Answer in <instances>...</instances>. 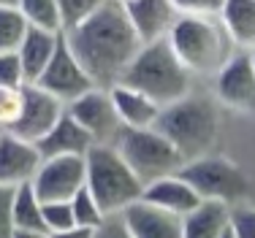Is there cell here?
Listing matches in <instances>:
<instances>
[{
  "instance_id": "cell-1",
  "label": "cell",
  "mask_w": 255,
  "mask_h": 238,
  "mask_svg": "<svg viewBox=\"0 0 255 238\" xmlns=\"http://www.w3.org/2000/svg\"><path fill=\"white\" fill-rule=\"evenodd\" d=\"M63 35L93 84L103 89L120 84L125 68L144 46L120 0H106L95 14Z\"/></svg>"
},
{
  "instance_id": "cell-2",
  "label": "cell",
  "mask_w": 255,
  "mask_h": 238,
  "mask_svg": "<svg viewBox=\"0 0 255 238\" xmlns=\"http://www.w3.org/2000/svg\"><path fill=\"white\" fill-rule=\"evenodd\" d=\"M193 79L196 76L185 68V63L177 57L171 44L163 38L138 49V54L130 60L120 81L144 92L149 100L166 108L193 92Z\"/></svg>"
},
{
  "instance_id": "cell-3",
  "label": "cell",
  "mask_w": 255,
  "mask_h": 238,
  "mask_svg": "<svg viewBox=\"0 0 255 238\" xmlns=\"http://www.w3.org/2000/svg\"><path fill=\"white\" fill-rule=\"evenodd\" d=\"M155 127L168 138L185 162L209 155L217 133H220V108L209 95L190 92L182 100L160 108Z\"/></svg>"
},
{
  "instance_id": "cell-4",
  "label": "cell",
  "mask_w": 255,
  "mask_h": 238,
  "mask_svg": "<svg viewBox=\"0 0 255 238\" xmlns=\"http://www.w3.org/2000/svg\"><path fill=\"white\" fill-rule=\"evenodd\" d=\"M166 41L193 76H215L236 52L217 16H179Z\"/></svg>"
},
{
  "instance_id": "cell-5",
  "label": "cell",
  "mask_w": 255,
  "mask_h": 238,
  "mask_svg": "<svg viewBox=\"0 0 255 238\" xmlns=\"http://www.w3.org/2000/svg\"><path fill=\"white\" fill-rule=\"evenodd\" d=\"M87 160V190L98 200L106 217L123 214L130 203L141 200L144 184L136 179L114 144H93L84 155Z\"/></svg>"
},
{
  "instance_id": "cell-6",
  "label": "cell",
  "mask_w": 255,
  "mask_h": 238,
  "mask_svg": "<svg viewBox=\"0 0 255 238\" xmlns=\"http://www.w3.org/2000/svg\"><path fill=\"white\" fill-rule=\"evenodd\" d=\"M114 146L144 187L155 179L179 173L185 165V157L157 127H123Z\"/></svg>"
},
{
  "instance_id": "cell-7",
  "label": "cell",
  "mask_w": 255,
  "mask_h": 238,
  "mask_svg": "<svg viewBox=\"0 0 255 238\" xmlns=\"http://www.w3.org/2000/svg\"><path fill=\"white\" fill-rule=\"evenodd\" d=\"M179 176L198 192L201 200H220L234 206L247 195V179L239 168L226 157L204 155L198 160L185 162Z\"/></svg>"
},
{
  "instance_id": "cell-8",
  "label": "cell",
  "mask_w": 255,
  "mask_h": 238,
  "mask_svg": "<svg viewBox=\"0 0 255 238\" xmlns=\"http://www.w3.org/2000/svg\"><path fill=\"white\" fill-rule=\"evenodd\" d=\"M30 184H33V190L38 195L41 203L71 200L87 184V160L82 155L46 157Z\"/></svg>"
},
{
  "instance_id": "cell-9",
  "label": "cell",
  "mask_w": 255,
  "mask_h": 238,
  "mask_svg": "<svg viewBox=\"0 0 255 238\" xmlns=\"http://www.w3.org/2000/svg\"><path fill=\"white\" fill-rule=\"evenodd\" d=\"M65 111L74 117L84 130L90 133L95 144H114L123 130V122L117 117V108H114L112 92L103 87H93L84 95H79L76 100H71L65 106Z\"/></svg>"
},
{
  "instance_id": "cell-10",
  "label": "cell",
  "mask_w": 255,
  "mask_h": 238,
  "mask_svg": "<svg viewBox=\"0 0 255 238\" xmlns=\"http://www.w3.org/2000/svg\"><path fill=\"white\" fill-rule=\"evenodd\" d=\"M212 79L217 103L234 111H255V65L250 52L236 49Z\"/></svg>"
},
{
  "instance_id": "cell-11",
  "label": "cell",
  "mask_w": 255,
  "mask_h": 238,
  "mask_svg": "<svg viewBox=\"0 0 255 238\" xmlns=\"http://www.w3.org/2000/svg\"><path fill=\"white\" fill-rule=\"evenodd\" d=\"M65 114V103L41 89L38 84H25L22 87V111L16 122L8 127L16 138L30 144H38L46 133L57 125V119Z\"/></svg>"
},
{
  "instance_id": "cell-12",
  "label": "cell",
  "mask_w": 255,
  "mask_h": 238,
  "mask_svg": "<svg viewBox=\"0 0 255 238\" xmlns=\"http://www.w3.org/2000/svg\"><path fill=\"white\" fill-rule=\"evenodd\" d=\"M38 84L41 89H46L49 95H54L57 100H63L68 106L71 100H76L79 95H84L87 89H93V79L87 76V71L82 68V63L76 60V54L71 52L65 35L60 38L57 44V52L52 54L49 65L44 68V73L38 76Z\"/></svg>"
},
{
  "instance_id": "cell-13",
  "label": "cell",
  "mask_w": 255,
  "mask_h": 238,
  "mask_svg": "<svg viewBox=\"0 0 255 238\" xmlns=\"http://www.w3.org/2000/svg\"><path fill=\"white\" fill-rule=\"evenodd\" d=\"M41 162H44V157H41L38 146L3 130V136H0V184L3 187L30 184L38 173Z\"/></svg>"
},
{
  "instance_id": "cell-14",
  "label": "cell",
  "mask_w": 255,
  "mask_h": 238,
  "mask_svg": "<svg viewBox=\"0 0 255 238\" xmlns=\"http://www.w3.org/2000/svg\"><path fill=\"white\" fill-rule=\"evenodd\" d=\"M130 238H182V217L163 211L147 200H136L123 211Z\"/></svg>"
},
{
  "instance_id": "cell-15",
  "label": "cell",
  "mask_w": 255,
  "mask_h": 238,
  "mask_svg": "<svg viewBox=\"0 0 255 238\" xmlns=\"http://www.w3.org/2000/svg\"><path fill=\"white\" fill-rule=\"evenodd\" d=\"M123 8L133 24V30L141 38V44H152V41L168 38L174 22L179 19L171 0H133V3L123 5Z\"/></svg>"
},
{
  "instance_id": "cell-16",
  "label": "cell",
  "mask_w": 255,
  "mask_h": 238,
  "mask_svg": "<svg viewBox=\"0 0 255 238\" xmlns=\"http://www.w3.org/2000/svg\"><path fill=\"white\" fill-rule=\"evenodd\" d=\"M141 200H147V203H152L163 211H171V214H177V217H187L190 211H196L198 206H201L198 192L193 190L179 173L163 176V179H155L152 184H147Z\"/></svg>"
},
{
  "instance_id": "cell-17",
  "label": "cell",
  "mask_w": 255,
  "mask_h": 238,
  "mask_svg": "<svg viewBox=\"0 0 255 238\" xmlns=\"http://www.w3.org/2000/svg\"><path fill=\"white\" fill-rule=\"evenodd\" d=\"M93 144L95 141L90 138V133L65 111L63 117L57 119V125H54L35 146H38L41 157L46 160V157H63V155H82L84 157L93 149Z\"/></svg>"
},
{
  "instance_id": "cell-18",
  "label": "cell",
  "mask_w": 255,
  "mask_h": 238,
  "mask_svg": "<svg viewBox=\"0 0 255 238\" xmlns=\"http://www.w3.org/2000/svg\"><path fill=\"white\" fill-rule=\"evenodd\" d=\"M60 38H63V33H52V30H41V27H30L27 30V35L22 38L19 49H16L27 84L38 81V76L44 73L46 65H49L52 54L57 52Z\"/></svg>"
},
{
  "instance_id": "cell-19",
  "label": "cell",
  "mask_w": 255,
  "mask_h": 238,
  "mask_svg": "<svg viewBox=\"0 0 255 238\" xmlns=\"http://www.w3.org/2000/svg\"><path fill=\"white\" fill-rule=\"evenodd\" d=\"M117 108V117L123 122V127H155L157 117H160V106L155 100H149L144 92L128 87V84H114L109 87Z\"/></svg>"
},
{
  "instance_id": "cell-20",
  "label": "cell",
  "mask_w": 255,
  "mask_h": 238,
  "mask_svg": "<svg viewBox=\"0 0 255 238\" xmlns=\"http://www.w3.org/2000/svg\"><path fill=\"white\" fill-rule=\"evenodd\" d=\"M217 19L226 27L231 44L236 49L253 52L255 49V0H223Z\"/></svg>"
},
{
  "instance_id": "cell-21",
  "label": "cell",
  "mask_w": 255,
  "mask_h": 238,
  "mask_svg": "<svg viewBox=\"0 0 255 238\" xmlns=\"http://www.w3.org/2000/svg\"><path fill=\"white\" fill-rule=\"evenodd\" d=\"M231 225V206L220 200H201L196 211L182 217V238H220Z\"/></svg>"
},
{
  "instance_id": "cell-22",
  "label": "cell",
  "mask_w": 255,
  "mask_h": 238,
  "mask_svg": "<svg viewBox=\"0 0 255 238\" xmlns=\"http://www.w3.org/2000/svg\"><path fill=\"white\" fill-rule=\"evenodd\" d=\"M41 200L35 195L33 184L14 187V203H11V217H14V230H46L44 228V211Z\"/></svg>"
},
{
  "instance_id": "cell-23",
  "label": "cell",
  "mask_w": 255,
  "mask_h": 238,
  "mask_svg": "<svg viewBox=\"0 0 255 238\" xmlns=\"http://www.w3.org/2000/svg\"><path fill=\"white\" fill-rule=\"evenodd\" d=\"M19 11L30 27L63 33V16H60L57 0H19Z\"/></svg>"
},
{
  "instance_id": "cell-24",
  "label": "cell",
  "mask_w": 255,
  "mask_h": 238,
  "mask_svg": "<svg viewBox=\"0 0 255 238\" xmlns=\"http://www.w3.org/2000/svg\"><path fill=\"white\" fill-rule=\"evenodd\" d=\"M30 24L19 8H0V52H16Z\"/></svg>"
},
{
  "instance_id": "cell-25",
  "label": "cell",
  "mask_w": 255,
  "mask_h": 238,
  "mask_svg": "<svg viewBox=\"0 0 255 238\" xmlns=\"http://www.w3.org/2000/svg\"><path fill=\"white\" fill-rule=\"evenodd\" d=\"M71 209H74V219H76V228H101L106 214H103V209L98 206V200L90 195L87 187H82L74 198H71Z\"/></svg>"
},
{
  "instance_id": "cell-26",
  "label": "cell",
  "mask_w": 255,
  "mask_h": 238,
  "mask_svg": "<svg viewBox=\"0 0 255 238\" xmlns=\"http://www.w3.org/2000/svg\"><path fill=\"white\" fill-rule=\"evenodd\" d=\"M41 211H44V228H46V233H60V230L76 228L71 200H52V203L41 206Z\"/></svg>"
},
{
  "instance_id": "cell-27",
  "label": "cell",
  "mask_w": 255,
  "mask_h": 238,
  "mask_svg": "<svg viewBox=\"0 0 255 238\" xmlns=\"http://www.w3.org/2000/svg\"><path fill=\"white\" fill-rule=\"evenodd\" d=\"M103 3H106V0H57L60 16H63V33L71 27H76L79 22H84L90 14H95Z\"/></svg>"
},
{
  "instance_id": "cell-28",
  "label": "cell",
  "mask_w": 255,
  "mask_h": 238,
  "mask_svg": "<svg viewBox=\"0 0 255 238\" xmlns=\"http://www.w3.org/2000/svg\"><path fill=\"white\" fill-rule=\"evenodd\" d=\"M22 111V87H0V127L8 130Z\"/></svg>"
},
{
  "instance_id": "cell-29",
  "label": "cell",
  "mask_w": 255,
  "mask_h": 238,
  "mask_svg": "<svg viewBox=\"0 0 255 238\" xmlns=\"http://www.w3.org/2000/svg\"><path fill=\"white\" fill-rule=\"evenodd\" d=\"M25 71H22L19 54L0 52V87H25Z\"/></svg>"
},
{
  "instance_id": "cell-30",
  "label": "cell",
  "mask_w": 255,
  "mask_h": 238,
  "mask_svg": "<svg viewBox=\"0 0 255 238\" xmlns=\"http://www.w3.org/2000/svg\"><path fill=\"white\" fill-rule=\"evenodd\" d=\"M179 16H217L223 0H171Z\"/></svg>"
},
{
  "instance_id": "cell-31",
  "label": "cell",
  "mask_w": 255,
  "mask_h": 238,
  "mask_svg": "<svg viewBox=\"0 0 255 238\" xmlns=\"http://www.w3.org/2000/svg\"><path fill=\"white\" fill-rule=\"evenodd\" d=\"M231 233L234 238H255V209L231 206Z\"/></svg>"
},
{
  "instance_id": "cell-32",
  "label": "cell",
  "mask_w": 255,
  "mask_h": 238,
  "mask_svg": "<svg viewBox=\"0 0 255 238\" xmlns=\"http://www.w3.org/2000/svg\"><path fill=\"white\" fill-rule=\"evenodd\" d=\"M11 203H14V187L0 184V238H11V233H14Z\"/></svg>"
},
{
  "instance_id": "cell-33",
  "label": "cell",
  "mask_w": 255,
  "mask_h": 238,
  "mask_svg": "<svg viewBox=\"0 0 255 238\" xmlns=\"http://www.w3.org/2000/svg\"><path fill=\"white\" fill-rule=\"evenodd\" d=\"M93 238H130V233H128L123 217L117 214V217H106V219H103L101 228H95Z\"/></svg>"
},
{
  "instance_id": "cell-34",
  "label": "cell",
  "mask_w": 255,
  "mask_h": 238,
  "mask_svg": "<svg viewBox=\"0 0 255 238\" xmlns=\"http://www.w3.org/2000/svg\"><path fill=\"white\" fill-rule=\"evenodd\" d=\"M95 230L90 228H71V230H60V233H49V238H93Z\"/></svg>"
},
{
  "instance_id": "cell-35",
  "label": "cell",
  "mask_w": 255,
  "mask_h": 238,
  "mask_svg": "<svg viewBox=\"0 0 255 238\" xmlns=\"http://www.w3.org/2000/svg\"><path fill=\"white\" fill-rule=\"evenodd\" d=\"M11 238H49L46 230H14Z\"/></svg>"
},
{
  "instance_id": "cell-36",
  "label": "cell",
  "mask_w": 255,
  "mask_h": 238,
  "mask_svg": "<svg viewBox=\"0 0 255 238\" xmlns=\"http://www.w3.org/2000/svg\"><path fill=\"white\" fill-rule=\"evenodd\" d=\"M0 8H19V0H0Z\"/></svg>"
},
{
  "instance_id": "cell-37",
  "label": "cell",
  "mask_w": 255,
  "mask_h": 238,
  "mask_svg": "<svg viewBox=\"0 0 255 238\" xmlns=\"http://www.w3.org/2000/svg\"><path fill=\"white\" fill-rule=\"evenodd\" d=\"M220 238H234V233H231V225H228V230H226V233H223Z\"/></svg>"
},
{
  "instance_id": "cell-38",
  "label": "cell",
  "mask_w": 255,
  "mask_h": 238,
  "mask_svg": "<svg viewBox=\"0 0 255 238\" xmlns=\"http://www.w3.org/2000/svg\"><path fill=\"white\" fill-rule=\"evenodd\" d=\"M120 3H123V5H128V3H133V0H120Z\"/></svg>"
},
{
  "instance_id": "cell-39",
  "label": "cell",
  "mask_w": 255,
  "mask_h": 238,
  "mask_svg": "<svg viewBox=\"0 0 255 238\" xmlns=\"http://www.w3.org/2000/svg\"><path fill=\"white\" fill-rule=\"evenodd\" d=\"M250 54H253V65H255V49H253V52H250Z\"/></svg>"
},
{
  "instance_id": "cell-40",
  "label": "cell",
  "mask_w": 255,
  "mask_h": 238,
  "mask_svg": "<svg viewBox=\"0 0 255 238\" xmlns=\"http://www.w3.org/2000/svg\"><path fill=\"white\" fill-rule=\"evenodd\" d=\"M0 136H3V127H0Z\"/></svg>"
}]
</instances>
